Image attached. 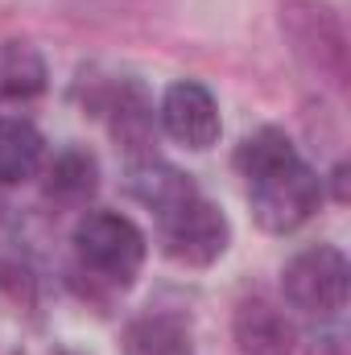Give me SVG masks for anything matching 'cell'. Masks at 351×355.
<instances>
[{
  "label": "cell",
  "mask_w": 351,
  "mask_h": 355,
  "mask_svg": "<svg viewBox=\"0 0 351 355\" xmlns=\"http://www.w3.org/2000/svg\"><path fill=\"white\" fill-rule=\"evenodd\" d=\"M236 170L248 178L252 215L264 232H293L323 202V178L298 157L281 128L252 132L236 153Z\"/></svg>",
  "instance_id": "obj_1"
},
{
  "label": "cell",
  "mask_w": 351,
  "mask_h": 355,
  "mask_svg": "<svg viewBox=\"0 0 351 355\" xmlns=\"http://www.w3.org/2000/svg\"><path fill=\"white\" fill-rule=\"evenodd\" d=\"M75 252L91 277L108 285H132L145 261V236L132 219L112 215V211H91L87 219L75 227Z\"/></svg>",
  "instance_id": "obj_2"
},
{
  "label": "cell",
  "mask_w": 351,
  "mask_h": 355,
  "mask_svg": "<svg viewBox=\"0 0 351 355\" xmlns=\"http://www.w3.org/2000/svg\"><path fill=\"white\" fill-rule=\"evenodd\" d=\"M157 223H162V244L178 265L203 268L211 261H219L223 248H228V219L198 190L178 198L174 207L157 211Z\"/></svg>",
  "instance_id": "obj_3"
},
{
  "label": "cell",
  "mask_w": 351,
  "mask_h": 355,
  "mask_svg": "<svg viewBox=\"0 0 351 355\" xmlns=\"http://www.w3.org/2000/svg\"><path fill=\"white\" fill-rule=\"evenodd\" d=\"M285 297L318 318H335L348 302V257L339 248H306L281 272Z\"/></svg>",
  "instance_id": "obj_4"
},
{
  "label": "cell",
  "mask_w": 351,
  "mask_h": 355,
  "mask_svg": "<svg viewBox=\"0 0 351 355\" xmlns=\"http://www.w3.org/2000/svg\"><path fill=\"white\" fill-rule=\"evenodd\" d=\"M285 25H289L298 50L318 71H327L335 83H343V71H348V37H343L339 12L327 8V4H314V0H293L285 8Z\"/></svg>",
  "instance_id": "obj_5"
},
{
  "label": "cell",
  "mask_w": 351,
  "mask_h": 355,
  "mask_svg": "<svg viewBox=\"0 0 351 355\" xmlns=\"http://www.w3.org/2000/svg\"><path fill=\"white\" fill-rule=\"evenodd\" d=\"M162 124L186 149H211L219 141V107L203 83H174L162 99Z\"/></svg>",
  "instance_id": "obj_6"
},
{
  "label": "cell",
  "mask_w": 351,
  "mask_h": 355,
  "mask_svg": "<svg viewBox=\"0 0 351 355\" xmlns=\"http://www.w3.org/2000/svg\"><path fill=\"white\" fill-rule=\"evenodd\" d=\"M232 331H236V343L244 355H289L298 343L293 322L277 306H268L264 297H252L236 310Z\"/></svg>",
  "instance_id": "obj_7"
},
{
  "label": "cell",
  "mask_w": 351,
  "mask_h": 355,
  "mask_svg": "<svg viewBox=\"0 0 351 355\" xmlns=\"http://www.w3.org/2000/svg\"><path fill=\"white\" fill-rule=\"evenodd\" d=\"M124 355H190V327L178 314H149L124 331Z\"/></svg>",
  "instance_id": "obj_8"
},
{
  "label": "cell",
  "mask_w": 351,
  "mask_h": 355,
  "mask_svg": "<svg viewBox=\"0 0 351 355\" xmlns=\"http://www.w3.org/2000/svg\"><path fill=\"white\" fill-rule=\"evenodd\" d=\"M46 87V62L25 42L0 46V99H29Z\"/></svg>",
  "instance_id": "obj_9"
},
{
  "label": "cell",
  "mask_w": 351,
  "mask_h": 355,
  "mask_svg": "<svg viewBox=\"0 0 351 355\" xmlns=\"http://www.w3.org/2000/svg\"><path fill=\"white\" fill-rule=\"evenodd\" d=\"M190 190H194V182L186 174H178L174 166H162V162H141V166H132V174H128V194L141 198L149 211L174 207L178 198H186Z\"/></svg>",
  "instance_id": "obj_10"
},
{
  "label": "cell",
  "mask_w": 351,
  "mask_h": 355,
  "mask_svg": "<svg viewBox=\"0 0 351 355\" xmlns=\"http://www.w3.org/2000/svg\"><path fill=\"white\" fill-rule=\"evenodd\" d=\"M42 162V132L29 120H0V182H21Z\"/></svg>",
  "instance_id": "obj_11"
},
{
  "label": "cell",
  "mask_w": 351,
  "mask_h": 355,
  "mask_svg": "<svg viewBox=\"0 0 351 355\" xmlns=\"http://www.w3.org/2000/svg\"><path fill=\"white\" fill-rule=\"evenodd\" d=\"M95 178H99L95 157L83 153V149H67V153L54 157V166H50V174H46V190H50L54 198L75 202V198H87L91 190H95Z\"/></svg>",
  "instance_id": "obj_12"
},
{
  "label": "cell",
  "mask_w": 351,
  "mask_h": 355,
  "mask_svg": "<svg viewBox=\"0 0 351 355\" xmlns=\"http://www.w3.org/2000/svg\"><path fill=\"white\" fill-rule=\"evenodd\" d=\"M58 355H75V352H58Z\"/></svg>",
  "instance_id": "obj_13"
}]
</instances>
